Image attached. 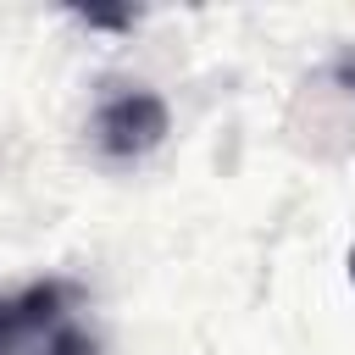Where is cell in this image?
<instances>
[{
  "label": "cell",
  "instance_id": "3",
  "mask_svg": "<svg viewBox=\"0 0 355 355\" xmlns=\"http://www.w3.org/2000/svg\"><path fill=\"white\" fill-rule=\"evenodd\" d=\"M327 78L344 89V94H355V44H344L338 55H333V67H327Z\"/></svg>",
  "mask_w": 355,
  "mask_h": 355
},
{
  "label": "cell",
  "instance_id": "1",
  "mask_svg": "<svg viewBox=\"0 0 355 355\" xmlns=\"http://www.w3.org/2000/svg\"><path fill=\"white\" fill-rule=\"evenodd\" d=\"M0 355H100L83 288L72 277H33L0 294Z\"/></svg>",
  "mask_w": 355,
  "mask_h": 355
},
{
  "label": "cell",
  "instance_id": "2",
  "mask_svg": "<svg viewBox=\"0 0 355 355\" xmlns=\"http://www.w3.org/2000/svg\"><path fill=\"white\" fill-rule=\"evenodd\" d=\"M166 133H172V111L144 83H122L94 105V144L105 161H144Z\"/></svg>",
  "mask_w": 355,
  "mask_h": 355
},
{
  "label": "cell",
  "instance_id": "4",
  "mask_svg": "<svg viewBox=\"0 0 355 355\" xmlns=\"http://www.w3.org/2000/svg\"><path fill=\"white\" fill-rule=\"evenodd\" d=\"M349 283H355V250H349Z\"/></svg>",
  "mask_w": 355,
  "mask_h": 355
}]
</instances>
